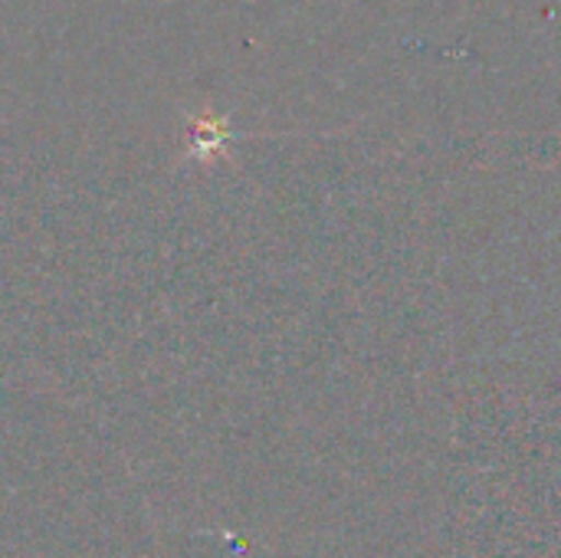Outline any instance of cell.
<instances>
[{
  "instance_id": "6da1fadb",
  "label": "cell",
  "mask_w": 561,
  "mask_h": 558,
  "mask_svg": "<svg viewBox=\"0 0 561 558\" xmlns=\"http://www.w3.org/2000/svg\"><path fill=\"white\" fill-rule=\"evenodd\" d=\"M184 125H187V148L181 151V161H214V158H227L230 145L240 138L230 125V112L217 115L210 105H204L201 112H184Z\"/></svg>"
}]
</instances>
